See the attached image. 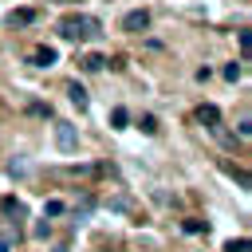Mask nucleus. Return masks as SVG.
Segmentation results:
<instances>
[{"mask_svg": "<svg viewBox=\"0 0 252 252\" xmlns=\"http://www.w3.org/2000/svg\"><path fill=\"white\" fill-rule=\"evenodd\" d=\"M59 35H67V39H94V35H102V24L94 16H63L59 20Z\"/></svg>", "mask_w": 252, "mask_h": 252, "instance_id": "obj_1", "label": "nucleus"}, {"mask_svg": "<svg viewBox=\"0 0 252 252\" xmlns=\"http://www.w3.org/2000/svg\"><path fill=\"white\" fill-rule=\"evenodd\" d=\"M55 146H59L63 154H75V150H79V130H75L71 122H55Z\"/></svg>", "mask_w": 252, "mask_h": 252, "instance_id": "obj_2", "label": "nucleus"}, {"mask_svg": "<svg viewBox=\"0 0 252 252\" xmlns=\"http://www.w3.org/2000/svg\"><path fill=\"white\" fill-rule=\"evenodd\" d=\"M146 28H150V12L146 8H134V12L122 16V32H146Z\"/></svg>", "mask_w": 252, "mask_h": 252, "instance_id": "obj_3", "label": "nucleus"}, {"mask_svg": "<svg viewBox=\"0 0 252 252\" xmlns=\"http://www.w3.org/2000/svg\"><path fill=\"white\" fill-rule=\"evenodd\" d=\"M0 213H4V217H12V220H24V217H28L24 201H16V197H4V201H0Z\"/></svg>", "mask_w": 252, "mask_h": 252, "instance_id": "obj_4", "label": "nucleus"}, {"mask_svg": "<svg viewBox=\"0 0 252 252\" xmlns=\"http://www.w3.org/2000/svg\"><path fill=\"white\" fill-rule=\"evenodd\" d=\"M55 59H59L55 47H35V51H32V63H35V67H55Z\"/></svg>", "mask_w": 252, "mask_h": 252, "instance_id": "obj_5", "label": "nucleus"}, {"mask_svg": "<svg viewBox=\"0 0 252 252\" xmlns=\"http://www.w3.org/2000/svg\"><path fill=\"white\" fill-rule=\"evenodd\" d=\"M197 122H205V126H217V122H220V110H217L213 102H201V106H197Z\"/></svg>", "mask_w": 252, "mask_h": 252, "instance_id": "obj_6", "label": "nucleus"}, {"mask_svg": "<svg viewBox=\"0 0 252 252\" xmlns=\"http://www.w3.org/2000/svg\"><path fill=\"white\" fill-rule=\"evenodd\" d=\"M32 20H35V12H32V8H16V12L8 16V24H12V28H28Z\"/></svg>", "mask_w": 252, "mask_h": 252, "instance_id": "obj_7", "label": "nucleus"}, {"mask_svg": "<svg viewBox=\"0 0 252 252\" xmlns=\"http://www.w3.org/2000/svg\"><path fill=\"white\" fill-rule=\"evenodd\" d=\"M67 98H71V102H75L79 110H87V91H83L79 83H71V87H67Z\"/></svg>", "mask_w": 252, "mask_h": 252, "instance_id": "obj_8", "label": "nucleus"}, {"mask_svg": "<svg viewBox=\"0 0 252 252\" xmlns=\"http://www.w3.org/2000/svg\"><path fill=\"white\" fill-rule=\"evenodd\" d=\"M106 67V59L98 55V51H91V55H83V71H102Z\"/></svg>", "mask_w": 252, "mask_h": 252, "instance_id": "obj_9", "label": "nucleus"}, {"mask_svg": "<svg viewBox=\"0 0 252 252\" xmlns=\"http://www.w3.org/2000/svg\"><path fill=\"white\" fill-rule=\"evenodd\" d=\"M126 122H130L126 106H114V110H110V126H114V130H126Z\"/></svg>", "mask_w": 252, "mask_h": 252, "instance_id": "obj_10", "label": "nucleus"}, {"mask_svg": "<svg viewBox=\"0 0 252 252\" xmlns=\"http://www.w3.org/2000/svg\"><path fill=\"white\" fill-rule=\"evenodd\" d=\"M236 35H240V51H244V59H248V51H252V32H248V28H240Z\"/></svg>", "mask_w": 252, "mask_h": 252, "instance_id": "obj_11", "label": "nucleus"}, {"mask_svg": "<svg viewBox=\"0 0 252 252\" xmlns=\"http://www.w3.org/2000/svg\"><path fill=\"white\" fill-rule=\"evenodd\" d=\"M240 75H244V67H240V63H228V67H224V79H228V83H236Z\"/></svg>", "mask_w": 252, "mask_h": 252, "instance_id": "obj_12", "label": "nucleus"}, {"mask_svg": "<svg viewBox=\"0 0 252 252\" xmlns=\"http://www.w3.org/2000/svg\"><path fill=\"white\" fill-rule=\"evenodd\" d=\"M138 126H142V134H158V118H154V114H146Z\"/></svg>", "mask_w": 252, "mask_h": 252, "instance_id": "obj_13", "label": "nucleus"}, {"mask_svg": "<svg viewBox=\"0 0 252 252\" xmlns=\"http://www.w3.org/2000/svg\"><path fill=\"white\" fill-rule=\"evenodd\" d=\"M224 252H248V236H240V240H228V244H224Z\"/></svg>", "mask_w": 252, "mask_h": 252, "instance_id": "obj_14", "label": "nucleus"}, {"mask_svg": "<svg viewBox=\"0 0 252 252\" xmlns=\"http://www.w3.org/2000/svg\"><path fill=\"white\" fill-rule=\"evenodd\" d=\"M59 213H63V201H47L43 205V217H59Z\"/></svg>", "mask_w": 252, "mask_h": 252, "instance_id": "obj_15", "label": "nucleus"}, {"mask_svg": "<svg viewBox=\"0 0 252 252\" xmlns=\"http://www.w3.org/2000/svg\"><path fill=\"white\" fill-rule=\"evenodd\" d=\"M0 252H8V240H0Z\"/></svg>", "mask_w": 252, "mask_h": 252, "instance_id": "obj_16", "label": "nucleus"}]
</instances>
